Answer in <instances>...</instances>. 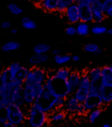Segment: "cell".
<instances>
[{"instance_id":"cell-45","label":"cell","mask_w":112,"mask_h":127,"mask_svg":"<svg viewBox=\"0 0 112 127\" xmlns=\"http://www.w3.org/2000/svg\"><path fill=\"white\" fill-rule=\"evenodd\" d=\"M101 1H102V2H104V1H108V0H101Z\"/></svg>"},{"instance_id":"cell-13","label":"cell","mask_w":112,"mask_h":127,"mask_svg":"<svg viewBox=\"0 0 112 127\" xmlns=\"http://www.w3.org/2000/svg\"><path fill=\"white\" fill-rule=\"evenodd\" d=\"M92 7V11H93V19L95 24H101L103 23V20L107 18L103 12V2L101 0H94L91 3Z\"/></svg>"},{"instance_id":"cell-4","label":"cell","mask_w":112,"mask_h":127,"mask_svg":"<svg viewBox=\"0 0 112 127\" xmlns=\"http://www.w3.org/2000/svg\"><path fill=\"white\" fill-rule=\"evenodd\" d=\"M48 120H49L48 114L39 110L34 105L28 107L27 118L25 122V125L27 127H45Z\"/></svg>"},{"instance_id":"cell-14","label":"cell","mask_w":112,"mask_h":127,"mask_svg":"<svg viewBox=\"0 0 112 127\" xmlns=\"http://www.w3.org/2000/svg\"><path fill=\"white\" fill-rule=\"evenodd\" d=\"M81 105V102L79 101V99L76 97L72 95V96H68L66 98V101H65V106H64V110L66 111L67 114H77V110H79V107Z\"/></svg>"},{"instance_id":"cell-25","label":"cell","mask_w":112,"mask_h":127,"mask_svg":"<svg viewBox=\"0 0 112 127\" xmlns=\"http://www.w3.org/2000/svg\"><path fill=\"white\" fill-rule=\"evenodd\" d=\"M22 28L27 29V31H34V29L37 28V25H36V23L34 22L31 18H29V17H24L22 19Z\"/></svg>"},{"instance_id":"cell-36","label":"cell","mask_w":112,"mask_h":127,"mask_svg":"<svg viewBox=\"0 0 112 127\" xmlns=\"http://www.w3.org/2000/svg\"><path fill=\"white\" fill-rule=\"evenodd\" d=\"M2 127H27L25 124L22 125H14V124H10V123H6L5 125H2Z\"/></svg>"},{"instance_id":"cell-17","label":"cell","mask_w":112,"mask_h":127,"mask_svg":"<svg viewBox=\"0 0 112 127\" xmlns=\"http://www.w3.org/2000/svg\"><path fill=\"white\" fill-rule=\"evenodd\" d=\"M58 1H60V0H43V1L39 3V7L48 12L57 11Z\"/></svg>"},{"instance_id":"cell-5","label":"cell","mask_w":112,"mask_h":127,"mask_svg":"<svg viewBox=\"0 0 112 127\" xmlns=\"http://www.w3.org/2000/svg\"><path fill=\"white\" fill-rule=\"evenodd\" d=\"M45 90L44 84H33L25 82L22 87V95L26 107H30L35 103L36 99L42 96V94Z\"/></svg>"},{"instance_id":"cell-20","label":"cell","mask_w":112,"mask_h":127,"mask_svg":"<svg viewBox=\"0 0 112 127\" xmlns=\"http://www.w3.org/2000/svg\"><path fill=\"white\" fill-rule=\"evenodd\" d=\"M20 44L17 41H8L5 44L1 45V51L2 52H14V51L19 50Z\"/></svg>"},{"instance_id":"cell-32","label":"cell","mask_w":112,"mask_h":127,"mask_svg":"<svg viewBox=\"0 0 112 127\" xmlns=\"http://www.w3.org/2000/svg\"><path fill=\"white\" fill-rule=\"evenodd\" d=\"M103 12L107 18L112 17V0H108L103 2Z\"/></svg>"},{"instance_id":"cell-39","label":"cell","mask_w":112,"mask_h":127,"mask_svg":"<svg viewBox=\"0 0 112 127\" xmlns=\"http://www.w3.org/2000/svg\"><path fill=\"white\" fill-rule=\"evenodd\" d=\"M94 0H76V2L80 3V2H86V3H92Z\"/></svg>"},{"instance_id":"cell-2","label":"cell","mask_w":112,"mask_h":127,"mask_svg":"<svg viewBox=\"0 0 112 127\" xmlns=\"http://www.w3.org/2000/svg\"><path fill=\"white\" fill-rule=\"evenodd\" d=\"M44 87L46 90L50 91L55 97H58V98H67L69 96L66 80L58 79L54 75H50L47 78Z\"/></svg>"},{"instance_id":"cell-33","label":"cell","mask_w":112,"mask_h":127,"mask_svg":"<svg viewBox=\"0 0 112 127\" xmlns=\"http://www.w3.org/2000/svg\"><path fill=\"white\" fill-rule=\"evenodd\" d=\"M65 34L67 36H75L77 35V31H76V25H68L65 28Z\"/></svg>"},{"instance_id":"cell-1","label":"cell","mask_w":112,"mask_h":127,"mask_svg":"<svg viewBox=\"0 0 112 127\" xmlns=\"http://www.w3.org/2000/svg\"><path fill=\"white\" fill-rule=\"evenodd\" d=\"M22 84L11 81L7 84H0V110H5L6 107L14 102L16 94L22 89Z\"/></svg>"},{"instance_id":"cell-12","label":"cell","mask_w":112,"mask_h":127,"mask_svg":"<svg viewBox=\"0 0 112 127\" xmlns=\"http://www.w3.org/2000/svg\"><path fill=\"white\" fill-rule=\"evenodd\" d=\"M83 103L85 105L88 111L93 110V109H98V108H102L103 106H104L103 100L100 97V95L99 94H92V92L89 95L88 98L85 99V101H84Z\"/></svg>"},{"instance_id":"cell-38","label":"cell","mask_w":112,"mask_h":127,"mask_svg":"<svg viewBox=\"0 0 112 127\" xmlns=\"http://www.w3.org/2000/svg\"><path fill=\"white\" fill-rule=\"evenodd\" d=\"M0 123H1V125H5L6 123H8L6 116H0Z\"/></svg>"},{"instance_id":"cell-29","label":"cell","mask_w":112,"mask_h":127,"mask_svg":"<svg viewBox=\"0 0 112 127\" xmlns=\"http://www.w3.org/2000/svg\"><path fill=\"white\" fill-rule=\"evenodd\" d=\"M108 32H109V29H108L104 25H101V24H95L93 27H91V33L96 36L103 35V34L108 33Z\"/></svg>"},{"instance_id":"cell-11","label":"cell","mask_w":112,"mask_h":127,"mask_svg":"<svg viewBox=\"0 0 112 127\" xmlns=\"http://www.w3.org/2000/svg\"><path fill=\"white\" fill-rule=\"evenodd\" d=\"M79 10H80V19L83 23H94L93 19V11L91 3L86 2H80L79 3Z\"/></svg>"},{"instance_id":"cell-7","label":"cell","mask_w":112,"mask_h":127,"mask_svg":"<svg viewBox=\"0 0 112 127\" xmlns=\"http://www.w3.org/2000/svg\"><path fill=\"white\" fill-rule=\"evenodd\" d=\"M88 77L91 83V92L92 94H99L100 89L103 84L102 81V69L101 67H92L88 72Z\"/></svg>"},{"instance_id":"cell-41","label":"cell","mask_w":112,"mask_h":127,"mask_svg":"<svg viewBox=\"0 0 112 127\" xmlns=\"http://www.w3.org/2000/svg\"><path fill=\"white\" fill-rule=\"evenodd\" d=\"M10 33H11L12 35H16V34H18V29L17 28H11L10 29Z\"/></svg>"},{"instance_id":"cell-34","label":"cell","mask_w":112,"mask_h":127,"mask_svg":"<svg viewBox=\"0 0 112 127\" xmlns=\"http://www.w3.org/2000/svg\"><path fill=\"white\" fill-rule=\"evenodd\" d=\"M86 113H89V111H88V109H86L85 105H84L83 102H81V105H80V107H79V110H77V114H76V115L83 116V115H85Z\"/></svg>"},{"instance_id":"cell-40","label":"cell","mask_w":112,"mask_h":127,"mask_svg":"<svg viewBox=\"0 0 112 127\" xmlns=\"http://www.w3.org/2000/svg\"><path fill=\"white\" fill-rule=\"evenodd\" d=\"M72 61H74V62H79V61H80V56L76 55V54H75V55H73V56H72Z\"/></svg>"},{"instance_id":"cell-16","label":"cell","mask_w":112,"mask_h":127,"mask_svg":"<svg viewBox=\"0 0 112 127\" xmlns=\"http://www.w3.org/2000/svg\"><path fill=\"white\" fill-rule=\"evenodd\" d=\"M49 61V55L48 54H35L29 58L28 62L31 66H42V65L46 64Z\"/></svg>"},{"instance_id":"cell-23","label":"cell","mask_w":112,"mask_h":127,"mask_svg":"<svg viewBox=\"0 0 112 127\" xmlns=\"http://www.w3.org/2000/svg\"><path fill=\"white\" fill-rule=\"evenodd\" d=\"M102 69V81L103 83H112V66L105 65Z\"/></svg>"},{"instance_id":"cell-30","label":"cell","mask_w":112,"mask_h":127,"mask_svg":"<svg viewBox=\"0 0 112 127\" xmlns=\"http://www.w3.org/2000/svg\"><path fill=\"white\" fill-rule=\"evenodd\" d=\"M11 81L12 79H11V75H10V72L8 70V67H6L0 73V84H7Z\"/></svg>"},{"instance_id":"cell-18","label":"cell","mask_w":112,"mask_h":127,"mask_svg":"<svg viewBox=\"0 0 112 127\" xmlns=\"http://www.w3.org/2000/svg\"><path fill=\"white\" fill-rule=\"evenodd\" d=\"M53 61H54V63L56 65H58V66H64V65H66L68 62H71L72 61V56L69 55V54H58V55H54L53 56Z\"/></svg>"},{"instance_id":"cell-31","label":"cell","mask_w":112,"mask_h":127,"mask_svg":"<svg viewBox=\"0 0 112 127\" xmlns=\"http://www.w3.org/2000/svg\"><path fill=\"white\" fill-rule=\"evenodd\" d=\"M7 9H8V11L11 15H14V16H19V15H22V11H24L20 6H18L17 3H14V2L9 3V5L7 6Z\"/></svg>"},{"instance_id":"cell-28","label":"cell","mask_w":112,"mask_h":127,"mask_svg":"<svg viewBox=\"0 0 112 127\" xmlns=\"http://www.w3.org/2000/svg\"><path fill=\"white\" fill-rule=\"evenodd\" d=\"M83 50L88 53H91V54H99V53L102 52V48L100 47V45L95 43H89L86 44L83 47Z\"/></svg>"},{"instance_id":"cell-10","label":"cell","mask_w":112,"mask_h":127,"mask_svg":"<svg viewBox=\"0 0 112 127\" xmlns=\"http://www.w3.org/2000/svg\"><path fill=\"white\" fill-rule=\"evenodd\" d=\"M65 19L67 20L69 25H76L77 23L81 22L80 19V10H79V3L75 2L73 5H71L66 10H65L64 14Z\"/></svg>"},{"instance_id":"cell-3","label":"cell","mask_w":112,"mask_h":127,"mask_svg":"<svg viewBox=\"0 0 112 127\" xmlns=\"http://www.w3.org/2000/svg\"><path fill=\"white\" fill-rule=\"evenodd\" d=\"M27 111H28V107H20L15 103H10L5 109V116L10 124L22 125L26 122Z\"/></svg>"},{"instance_id":"cell-42","label":"cell","mask_w":112,"mask_h":127,"mask_svg":"<svg viewBox=\"0 0 112 127\" xmlns=\"http://www.w3.org/2000/svg\"><path fill=\"white\" fill-rule=\"evenodd\" d=\"M33 1H34V2H35V3H37V5L39 6V3H41L42 1H43V0H33Z\"/></svg>"},{"instance_id":"cell-44","label":"cell","mask_w":112,"mask_h":127,"mask_svg":"<svg viewBox=\"0 0 112 127\" xmlns=\"http://www.w3.org/2000/svg\"><path fill=\"white\" fill-rule=\"evenodd\" d=\"M108 33H109V34H111V35H112V28H110V29H109V32H108Z\"/></svg>"},{"instance_id":"cell-43","label":"cell","mask_w":112,"mask_h":127,"mask_svg":"<svg viewBox=\"0 0 112 127\" xmlns=\"http://www.w3.org/2000/svg\"><path fill=\"white\" fill-rule=\"evenodd\" d=\"M102 127H112V126H111V125H109V124H104Z\"/></svg>"},{"instance_id":"cell-26","label":"cell","mask_w":112,"mask_h":127,"mask_svg":"<svg viewBox=\"0 0 112 127\" xmlns=\"http://www.w3.org/2000/svg\"><path fill=\"white\" fill-rule=\"evenodd\" d=\"M76 2V0H60L58 1V6H57V12L60 14H64L65 10L69 7L71 5Z\"/></svg>"},{"instance_id":"cell-35","label":"cell","mask_w":112,"mask_h":127,"mask_svg":"<svg viewBox=\"0 0 112 127\" xmlns=\"http://www.w3.org/2000/svg\"><path fill=\"white\" fill-rule=\"evenodd\" d=\"M0 27H1V29H11L12 25L10 22H8V20H3V22H1V24H0Z\"/></svg>"},{"instance_id":"cell-22","label":"cell","mask_w":112,"mask_h":127,"mask_svg":"<svg viewBox=\"0 0 112 127\" xmlns=\"http://www.w3.org/2000/svg\"><path fill=\"white\" fill-rule=\"evenodd\" d=\"M76 31H77V35L84 37V36H88L91 33V27L88 23L80 22L76 24Z\"/></svg>"},{"instance_id":"cell-19","label":"cell","mask_w":112,"mask_h":127,"mask_svg":"<svg viewBox=\"0 0 112 127\" xmlns=\"http://www.w3.org/2000/svg\"><path fill=\"white\" fill-rule=\"evenodd\" d=\"M66 116H67V113L65 110H62V109L55 110L52 114H49V120L52 123H58V122L64 120L66 118Z\"/></svg>"},{"instance_id":"cell-27","label":"cell","mask_w":112,"mask_h":127,"mask_svg":"<svg viewBox=\"0 0 112 127\" xmlns=\"http://www.w3.org/2000/svg\"><path fill=\"white\" fill-rule=\"evenodd\" d=\"M101 113H102V108H98V109H93V110H90L86 115V118H88L89 123L93 124L94 122L98 120V118L100 117Z\"/></svg>"},{"instance_id":"cell-47","label":"cell","mask_w":112,"mask_h":127,"mask_svg":"<svg viewBox=\"0 0 112 127\" xmlns=\"http://www.w3.org/2000/svg\"><path fill=\"white\" fill-rule=\"evenodd\" d=\"M111 48H112V46H111Z\"/></svg>"},{"instance_id":"cell-37","label":"cell","mask_w":112,"mask_h":127,"mask_svg":"<svg viewBox=\"0 0 112 127\" xmlns=\"http://www.w3.org/2000/svg\"><path fill=\"white\" fill-rule=\"evenodd\" d=\"M50 53H52L53 56H54V55H58V54H61V51L58 50V48H52Z\"/></svg>"},{"instance_id":"cell-48","label":"cell","mask_w":112,"mask_h":127,"mask_svg":"<svg viewBox=\"0 0 112 127\" xmlns=\"http://www.w3.org/2000/svg\"><path fill=\"white\" fill-rule=\"evenodd\" d=\"M111 66H112V65H111Z\"/></svg>"},{"instance_id":"cell-46","label":"cell","mask_w":112,"mask_h":127,"mask_svg":"<svg viewBox=\"0 0 112 127\" xmlns=\"http://www.w3.org/2000/svg\"><path fill=\"white\" fill-rule=\"evenodd\" d=\"M110 65H112V59H111V64H110Z\"/></svg>"},{"instance_id":"cell-24","label":"cell","mask_w":112,"mask_h":127,"mask_svg":"<svg viewBox=\"0 0 112 127\" xmlns=\"http://www.w3.org/2000/svg\"><path fill=\"white\" fill-rule=\"evenodd\" d=\"M33 51L35 54H47L52 51V47H50V45H48L46 43H38L34 46Z\"/></svg>"},{"instance_id":"cell-8","label":"cell","mask_w":112,"mask_h":127,"mask_svg":"<svg viewBox=\"0 0 112 127\" xmlns=\"http://www.w3.org/2000/svg\"><path fill=\"white\" fill-rule=\"evenodd\" d=\"M90 94H91L90 79H89V77H88V73L83 72V73H82V78H81V83H80L77 90L75 91L74 96L79 99L80 102H84Z\"/></svg>"},{"instance_id":"cell-21","label":"cell","mask_w":112,"mask_h":127,"mask_svg":"<svg viewBox=\"0 0 112 127\" xmlns=\"http://www.w3.org/2000/svg\"><path fill=\"white\" fill-rule=\"evenodd\" d=\"M72 70H69L68 67H65V66H61L58 67L56 71H54V77L58 78V79H62V80H67L71 74Z\"/></svg>"},{"instance_id":"cell-9","label":"cell","mask_w":112,"mask_h":127,"mask_svg":"<svg viewBox=\"0 0 112 127\" xmlns=\"http://www.w3.org/2000/svg\"><path fill=\"white\" fill-rule=\"evenodd\" d=\"M81 78H82V72L76 71V70H73L69 74L68 79L66 80L67 83V89H68V95L72 96V95L75 94V91L77 90L80 83H81Z\"/></svg>"},{"instance_id":"cell-15","label":"cell","mask_w":112,"mask_h":127,"mask_svg":"<svg viewBox=\"0 0 112 127\" xmlns=\"http://www.w3.org/2000/svg\"><path fill=\"white\" fill-rule=\"evenodd\" d=\"M104 105L112 103V83H103L99 92Z\"/></svg>"},{"instance_id":"cell-6","label":"cell","mask_w":112,"mask_h":127,"mask_svg":"<svg viewBox=\"0 0 112 127\" xmlns=\"http://www.w3.org/2000/svg\"><path fill=\"white\" fill-rule=\"evenodd\" d=\"M48 77H49L48 73L42 66H33L29 69L28 75L25 82L33 84H45Z\"/></svg>"}]
</instances>
